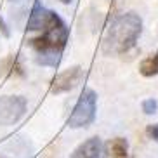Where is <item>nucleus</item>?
<instances>
[{
    "mask_svg": "<svg viewBox=\"0 0 158 158\" xmlns=\"http://www.w3.org/2000/svg\"><path fill=\"white\" fill-rule=\"evenodd\" d=\"M68 42V28L64 21L54 12L51 21L40 30L38 37H33L28 44L37 52V63L44 66H57L61 61V52Z\"/></svg>",
    "mask_w": 158,
    "mask_h": 158,
    "instance_id": "f257e3e1",
    "label": "nucleus"
},
{
    "mask_svg": "<svg viewBox=\"0 0 158 158\" xmlns=\"http://www.w3.org/2000/svg\"><path fill=\"white\" fill-rule=\"evenodd\" d=\"M143 31V21L135 12H125L118 16L108 28L102 40V52L108 56H120L135 45Z\"/></svg>",
    "mask_w": 158,
    "mask_h": 158,
    "instance_id": "f03ea898",
    "label": "nucleus"
},
{
    "mask_svg": "<svg viewBox=\"0 0 158 158\" xmlns=\"http://www.w3.org/2000/svg\"><path fill=\"white\" fill-rule=\"evenodd\" d=\"M96 104H98L96 92L92 89H85L82 96L78 98V102L75 104L70 118H68V127L70 129H80V127L90 125L96 118Z\"/></svg>",
    "mask_w": 158,
    "mask_h": 158,
    "instance_id": "7ed1b4c3",
    "label": "nucleus"
},
{
    "mask_svg": "<svg viewBox=\"0 0 158 158\" xmlns=\"http://www.w3.org/2000/svg\"><path fill=\"white\" fill-rule=\"evenodd\" d=\"M26 111V99L21 96L0 98V125H14Z\"/></svg>",
    "mask_w": 158,
    "mask_h": 158,
    "instance_id": "20e7f679",
    "label": "nucleus"
},
{
    "mask_svg": "<svg viewBox=\"0 0 158 158\" xmlns=\"http://www.w3.org/2000/svg\"><path fill=\"white\" fill-rule=\"evenodd\" d=\"M82 78H84V70L80 66L68 68V70L61 71L59 75H56V78L52 80V92L54 94L70 92L82 82Z\"/></svg>",
    "mask_w": 158,
    "mask_h": 158,
    "instance_id": "39448f33",
    "label": "nucleus"
},
{
    "mask_svg": "<svg viewBox=\"0 0 158 158\" xmlns=\"http://www.w3.org/2000/svg\"><path fill=\"white\" fill-rule=\"evenodd\" d=\"M52 14L54 12L45 9L40 2H35V5H33V9H31V14H30V19H28V24H26L28 31H40L51 21Z\"/></svg>",
    "mask_w": 158,
    "mask_h": 158,
    "instance_id": "423d86ee",
    "label": "nucleus"
},
{
    "mask_svg": "<svg viewBox=\"0 0 158 158\" xmlns=\"http://www.w3.org/2000/svg\"><path fill=\"white\" fill-rule=\"evenodd\" d=\"M104 149H102V143L99 137H90V139L84 141L78 148L73 151L71 158H102Z\"/></svg>",
    "mask_w": 158,
    "mask_h": 158,
    "instance_id": "0eeeda50",
    "label": "nucleus"
},
{
    "mask_svg": "<svg viewBox=\"0 0 158 158\" xmlns=\"http://www.w3.org/2000/svg\"><path fill=\"white\" fill-rule=\"evenodd\" d=\"M110 156L111 158H130L129 156V143L123 137H115L108 143Z\"/></svg>",
    "mask_w": 158,
    "mask_h": 158,
    "instance_id": "6e6552de",
    "label": "nucleus"
},
{
    "mask_svg": "<svg viewBox=\"0 0 158 158\" xmlns=\"http://www.w3.org/2000/svg\"><path fill=\"white\" fill-rule=\"evenodd\" d=\"M139 71L143 77H155L158 75V51L144 57L139 64Z\"/></svg>",
    "mask_w": 158,
    "mask_h": 158,
    "instance_id": "1a4fd4ad",
    "label": "nucleus"
},
{
    "mask_svg": "<svg viewBox=\"0 0 158 158\" xmlns=\"http://www.w3.org/2000/svg\"><path fill=\"white\" fill-rule=\"evenodd\" d=\"M143 111L146 115H155L158 111V101L156 99H144L143 101Z\"/></svg>",
    "mask_w": 158,
    "mask_h": 158,
    "instance_id": "9d476101",
    "label": "nucleus"
},
{
    "mask_svg": "<svg viewBox=\"0 0 158 158\" xmlns=\"http://www.w3.org/2000/svg\"><path fill=\"white\" fill-rule=\"evenodd\" d=\"M146 134H148L153 141H156V143H158V123L148 125V129H146Z\"/></svg>",
    "mask_w": 158,
    "mask_h": 158,
    "instance_id": "9b49d317",
    "label": "nucleus"
},
{
    "mask_svg": "<svg viewBox=\"0 0 158 158\" xmlns=\"http://www.w3.org/2000/svg\"><path fill=\"white\" fill-rule=\"evenodd\" d=\"M59 2H61V4H70L71 0H59Z\"/></svg>",
    "mask_w": 158,
    "mask_h": 158,
    "instance_id": "f8f14e48",
    "label": "nucleus"
}]
</instances>
